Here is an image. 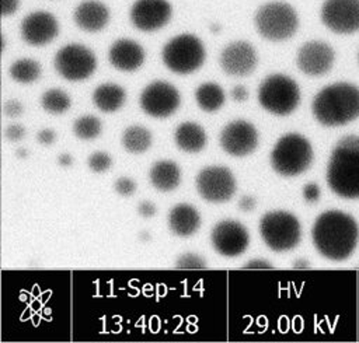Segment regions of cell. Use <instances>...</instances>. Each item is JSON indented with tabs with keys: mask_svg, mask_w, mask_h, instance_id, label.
<instances>
[{
	"mask_svg": "<svg viewBox=\"0 0 359 343\" xmlns=\"http://www.w3.org/2000/svg\"><path fill=\"white\" fill-rule=\"evenodd\" d=\"M258 102L268 112L286 116L292 113L300 102L299 85L286 74H269L259 84Z\"/></svg>",
	"mask_w": 359,
	"mask_h": 343,
	"instance_id": "7",
	"label": "cell"
},
{
	"mask_svg": "<svg viewBox=\"0 0 359 343\" xmlns=\"http://www.w3.org/2000/svg\"><path fill=\"white\" fill-rule=\"evenodd\" d=\"M177 269H206V262L203 258L195 253H184L177 259Z\"/></svg>",
	"mask_w": 359,
	"mask_h": 343,
	"instance_id": "31",
	"label": "cell"
},
{
	"mask_svg": "<svg viewBox=\"0 0 359 343\" xmlns=\"http://www.w3.org/2000/svg\"><path fill=\"white\" fill-rule=\"evenodd\" d=\"M146 57L143 46L128 38H121L115 41L108 50V60L116 70L121 71H135L137 70Z\"/></svg>",
	"mask_w": 359,
	"mask_h": 343,
	"instance_id": "19",
	"label": "cell"
},
{
	"mask_svg": "<svg viewBox=\"0 0 359 343\" xmlns=\"http://www.w3.org/2000/svg\"><path fill=\"white\" fill-rule=\"evenodd\" d=\"M210 239L217 253L234 258L247 249L250 234L241 223L236 220H222L213 227Z\"/></svg>",
	"mask_w": 359,
	"mask_h": 343,
	"instance_id": "14",
	"label": "cell"
},
{
	"mask_svg": "<svg viewBox=\"0 0 359 343\" xmlns=\"http://www.w3.org/2000/svg\"><path fill=\"white\" fill-rule=\"evenodd\" d=\"M125 90L114 83L100 84L93 92V102L102 112H115L125 104Z\"/></svg>",
	"mask_w": 359,
	"mask_h": 343,
	"instance_id": "24",
	"label": "cell"
},
{
	"mask_svg": "<svg viewBox=\"0 0 359 343\" xmlns=\"http://www.w3.org/2000/svg\"><path fill=\"white\" fill-rule=\"evenodd\" d=\"M220 146L230 155H247L258 146V132L247 120H233L223 127L220 133Z\"/></svg>",
	"mask_w": 359,
	"mask_h": 343,
	"instance_id": "17",
	"label": "cell"
},
{
	"mask_svg": "<svg viewBox=\"0 0 359 343\" xmlns=\"http://www.w3.org/2000/svg\"><path fill=\"white\" fill-rule=\"evenodd\" d=\"M114 189L116 193H119L121 196H130L135 193L136 190V182L130 178L126 176H121L115 181L114 183Z\"/></svg>",
	"mask_w": 359,
	"mask_h": 343,
	"instance_id": "32",
	"label": "cell"
},
{
	"mask_svg": "<svg viewBox=\"0 0 359 343\" xmlns=\"http://www.w3.org/2000/svg\"><path fill=\"white\" fill-rule=\"evenodd\" d=\"M17 155L25 158V157H27V150H25V148H18V150H17Z\"/></svg>",
	"mask_w": 359,
	"mask_h": 343,
	"instance_id": "45",
	"label": "cell"
},
{
	"mask_svg": "<svg viewBox=\"0 0 359 343\" xmlns=\"http://www.w3.org/2000/svg\"><path fill=\"white\" fill-rule=\"evenodd\" d=\"M272 267L273 266L264 259H252L243 266V269H272Z\"/></svg>",
	"mask_w": 359,
	"mask_h": 343,
	"instance_id": "39",
	"label": "cell"
},
{
	"mask_svg": "<svg viewBox=\"0 0 359 343\" xmlns=\"http://www.w3.org/2000/svg\"><path fill=\"white\" fill-rule=\"evenodd\" d=\"M201 225V216L196 209L187 203H180L168 213V227L178 237L192 235Z\"/></svg>",
	"mask_w": 359,
	"mask_h": 343,
	"instance_id": "21",
	"label": "cell"
},
{
	"mask_svg": "<svg viewBox=\"0 0 359 343\" xmlns=\"http://www.w3.org/2000/svg\"><path fill=\"white\" fill-rule=\"evenodd\" d=\"M157 211V207L151 203V202H147V200H143L139 203L137 206V213L143 217H153Z\"/></svg>",
	"mask_w": 359,
	"mask_h": 343,
	"instance_id": "37",
	"label": "cell"
},
{
	"mask_svg": "<svg viewBox=\"0 0 359 343\" xmlns=\"http://www.w3.org/2000/svg\"><path fill=\"white\" fill-rule=\"evenodd\" d=\"M220 29H222V25H220V24H217V22H213V24H210V31H212L213 34H217V32H220Z\"/></svg>",
	"mask_w": 359,
	"mask_h": 343,
	"instance_id": "43",
	"label": "cell"
},
{
	"mask_svg": "<svg viewBox=\"0 0 359 343\" xmlns=\"http://www.w3.org/2000/svg\"><path fill=\"white\" fill-rule=\"evenodd\" d=\"M311 144L299 133L282 136L271 153L272 168L283 176H296L304 172L311 165Z\"/></svg>",
	"mask_w": 359,
	"mask_h": 343,
	"instance_id": "5",
	"label": "cell"
},
{
	"mask_svg": "<svg viewBox=\"0 0 359 343\" xmlns=\"http://www.w3.org/2000/svg\"><path fill=\"white\" fill-rule=\"evenodd\" d=\"M139 238H140L142 241H149V239H150V235H149L147 231H142L140 235H139Z\"/></svg>",
	"mask_w": 359,
	"mask_h": 343,
	"instance_id": "44",
	"label": "cell"
},
{
	"mask_svg": "<svg viewBox=\"0 0 359 343\" xmlns=\"http://www.w3.org/2000/svg\"><path fill=\"white\" fill-rule=\"evenodd\" d=\"M102 130L101 120L93 115H84L74 120L73 132L81 140H93Z\"/></svg>",
	"mask_w": 359,
	"mask_h": 343,
	"instance_id": "29",
	"label": "cell"
},
{
	"mask_svg": "<svg viewBox=\"0 0 359 343\" xmlns=\"http://www.w3.org/2000/svg\"><path fill=\"white\" fill-rule=\"evenodd\" d=\"M199 195L213 203L227 202L236 192V179L229 168L220 165L205 167L196 176Z\"/></svg>",
	"mask_w": 359,
	"mask_h": 343,
	"instance_id": "11",
	"label": "cell"
},
{
	"mask_svg": "<svg viewBox=\"0 0 359 343\" xmlns=\"http://www.w3.org/2000/svg\"><path fill=\"white\" fill-rule=\"evenodd\" d=\"M22 39L31 46H43L52 42L59 34L57 18L45 10L27 14L20 25Z\"/></svg>",
	"mask_w": 359,
	"mask_h": 343,
	"instance_id": "15",
	"label": "cell"
},
{
	"mask_svg": "<svg viewBox=\"0 0 359 343\" xmlns=\"http://www.w3.org/2000/svg\"><path fill=\"white\" fill-rule=\"evenodd\" d=\"M257 32L272 42H282L292 38L299 28L296 10L285 1L272 0L261 4L254 14Z\"/></svg>",
	"mask_w": 359,
	"mask_h": 343,
	"instance_id": "4",
	"label": "cell"
},
{
	"mask_svg": "<svg viewBox=\"0 0 359 343\" xmlns=\"http://www.w3.org/2000/svg\"><path fill=\"white\" fill-rule=\"evenodd\" d=\"M334 49L323 41H309L297 52L296 63L302 73L317 77L325 74L334 64Z\"/></svg>",
	"mask_w": 359,
	"mask_h": 343,
	"instance_id": "18",
	"label": "cell"
},
{
	"mask_svg": "<svg viewBox=\"0 0 359 343\" xmlns=\"http://www.w3.org/2000/svg\"><path fill=\"white\" fill-rule=\"evenodd\" d=\"M111 165H112V158L104 151H97V153L91 154L88 158L90 169L97 174L107 171Z\"/></svg>",
	"mask_w": 359,
	"mask_h": 343,
	"instance_id": "30",
	"label": "cell"
},
{
	"mask_svg": "<svg viewBox=\"0 0 359 343\" xmlns=\"http://www.w3.org/2000/svg\"><path fill=\"white\" fill-rule=\"evenodd\" d=\"M203 42L194 34H180L171 38L161 50L164 66L177 74H191L205 62Z\"/></svg>",
	"mask_w": 359,
	"mask_h": 343,
	"instance_id": "6",
	"label": "cell"
},
{
	"mask_svg": "<svg viewBox=\"0 0 359 343\" xmlns=\"http://www.w3.org/2000/svg\"><path fill=\"white\" fill-rule=\"evenodd\" d=\"M8 74L14 81H17L20 84H31L39 78L41 64L34 59L22 57V59L15 60L10 66Z\"/></svg>",
	"mask_w": 359,
	"mask_h": 343,
	"instance_id": "27",
	"label": "cell"
},
{
	"mask_svg": "<svg viewBox=\"0 0 359 343\" xmlns=\"http://www.w3.org/2000/svg\"><path fill=\"white\" fill-rule=\"evenodd\" d=\"M311 238L317 251L327 259L344 260L356 248L359 228L355 218L341 210H327L314 221Z\"/></svg>",
	"mask_w": 359,
	"mask_h": 343,
	"instance_id": "1",
	"label": "cell"
},
{
	"mask_svg": "<svg viewBox=\"0 0 359 343\" xmlns=\"http://www.w3.org/2000/svg\"><path fill=\"white\" fill-rule=\"evenodd\" d=\"M177 146L187 153H198L206 144V133L195 122H184L175 129L174 134Z\"/></svg>",
	"mask_w": 359,
	"mask_h": 343,
	"instance_id": "23",
	"label": "cell"
},
{
	"mask_svg": "<svg viewBox=\"0 0 359 343\" xmlns=\"http://www.w3.org/2000/svg\"><path fill=\"white\" fill-rule=\"evenodd\" d=\"M259 234L264 242L275 252L293 249L302 237L299 220L289 211H268L259 221Z\"/></svg>",
	"mask_w": 359,
	"mask_h": 343,
	"instance_id": "8",
	"label": "cell"
},
{
	"mask_svg": "<svg viewBox=\"0 0 359 343\" xmlns=\"http://www.w3.org/2000/svg\"><path fill=\"white\" fill-rule=\"evenodd\" d=\"M56 139V133L52 130V129H42L38 132L36 134V140L39 144H43V146H49L55 141Z\"/></svg>",
	"mask_w": 359,
	"mask_h": 343,
	"instance_id": "36",
	"label": "cell"
},
{
	"mask_svg": "<svg viewBox=\"0 0 359 343\" xmlns=\"http://www.w3.org/2000/svg\"><path fill=\"white\" fill-rule=\"evenodd\" d=\"M20 8V0H1V15H14Z\"/></svg>",
	"mask_w": 359,
	"mask_h": 343,
	"instance_id": "35",
	"label": "cell"
},
{
	"mask_svg": "<svg viewBox=\"0 0 359 343\" xmlns=\"http://www.w3.org/2000/svg\"><path fill=\"white\" fill-rule=\"evenodd\" d=\"M150 182L151 185L161 192H170L180 185L181 181V171L178 165L172 161L164 160L156 162L150 168Z\"/></svg>",
	"mask_w": 359,
	"mask_h": 343,
	"instance_id": "22",
	"label": "cell"
},
{
	"mask_svg": "<svg viewBox=\"0 0 359 343\" xmlns=\"http://www.w3.org/2000/svg\"><path fill=\"white\" fill-rule=\"evenodd\" d=\"M140 108L153 118H167L172 115L180 104V91L170 83L157 80L146 85L140 94Z\"/></svg>",
	"mask_w": 359,
	"mask_h": 343,
	"instance_id": "10",
	"label": "cell"
},
{
	"mask_svg": "<svg viewBox=\"0 0 359 343\" xmlns=\"http://www.w3.org/2000/svg\"><path fill=\"white\" fill-rule=\"evenodd\" d=\"M4 134L10 141H18L25 136V129H24V126H21L18 123H14V125H10L6 129Z\"/></svg>",
	"mask_w": 359,
	"mask_h": 343,
	"instance_id": "33",
	"label": "cell"
},
{
	"mask_svg": "<svg viewBox=\"0 0 359 343\" xmlns=\"http://www.w3.org/2000/svg\"><path fill=\"white\" fill-rule=\"evenodd\" d=\"M303 195H304L306 200H309V202H314V200H317V197H318V189H317V185H314V183L307 185V186L304 188V190H303Z\"/></svg>",
	"mask_w": 359,
	"mask_h": 343,
	"instance_id": "41",
	"label": "cell"
},
{
	"mask_svg": "<svg viewBox=\"0 0 359 343\" xmlns=\"http://www.w3.org/2000/svg\"><path fill=\"white\" fill-rule=\"evenodd\" d=\"M316 119L324 126H341L359 116V88L335 83L317 92L311 104Z\"/></svg>",
	"mask_w": 359,
	"mask_h": 343,
	"instance_id": "3",
	"label": "cell"
},
{
	"mask_svg": "<svg viewBox=\"0 0 359 343\" xmlns=\"http://www.w3.org/2000/svg\"><path fill=\"white\" fill-rule=\"evenodd\" d=\"M4 113L7 116H11V118H17L20 116L22 112H24V106L15 101V99H8L6 104H4Z\"/></svg>",
	"mask_w": 359,
	"mask_h": 343,
	"instance_id": "34",
	"label": "cell"
},
{
	"mask_svg": "<svg viewBox=\"0 0 359 343\" xmlns=\"http://www.w3.org/2000/svg\"><path fill=\"white\" fill-rule=\"evenodd\" d=\"M41 105L49 113H63L70 108L72 99L63 90L49 88L42 94Z\"/></svg>",
	"mask_w": 359,
	"mask_h": 343,
	"instance_id": "28",
	"label": "cell"
},
{
	"mask_svg": "<svg viewBox=\"0 0 359 343\" xmlns=\"http://www.w3.org/2000/svg\"><path fill=\"white\" fill-rule=\"evenodd\" d=\"M122 144L126 151L132 154H140L150 147L151 133L149 129L139 125L129 126L122 134Z\"/></svg>",
	"mask_w": 359,
	"mask_h": 343,
	"instance_id": "26",
	"label": "cell"
},
{
	"mask_svg": "<svg viewBox=\"0 0 359 343\" xmlns=\"http://www.w3.org/2000/svg\"><path fill=\"white\" fill-rule=\"evenodd\" d=\"M327 182L331 190L345 199H359V136L342 137L331 153Z\"/></svg>",
	"mask_w": 359,
	"mask_h": 343,
	"instance_id": "2",
	"label": "cell"
},
{
	"mask_svg": "<svg viewBox=\"0 0 359 343\" xmlns=\"http://www.w3.org/2000/svg\"><path fill=\"white\" fill-rule=\"evenodd\" d=\"M219 63L226 74L244 77L251 74L257 67V50L247 41H233L220 52Z\"/></svg>",
	"mask_w": 359,
	"mask_h": 343,
	"instance_id": "16",
	"label": "cell"
},
{
	"mask_svg": "<svg viewBox=\"0 0 359 343\" xmlns=\"http://www.w3.org/2000/svg\"><path fill=\"white\" fill-rule=\"evenodd\" d=\"M320 14L332 32L353 34L359 29V0H325Z\"/></svg>",
	"mask_w": 359,
	"mask_h": 343,
	"instance_id": "13",
	"label": "cell"
},
{
	"mask_svg": "<svg viewBox=\"0 0 359 343\" xmlns=\"http://www.w3.org/2000/svg\"><path fill=\"white\" fill-rule=\"evenodd\" d=\"M195 99L202 111L215 112L223 106L226 95L219 84L208 81L198 85V88L195 90Z\"/></svg>",
	"mask_w": 359,
	"mask_h": 343,
	"instance_id": "25",
	"label": "cell"
},
{
	"mask_svg": "<svg viewBox=\"0 0 359 343\" xmlns=\"http://www.w3.org/2000/svg\"><path fill=\"white\" fill-rule=\"evenodd\" d=\"M109 8L100 0H81L73 11L74 24L86 32H98L109 22Z\"/></svg>",
	"mask_w": 359,
	"mask_h": 343,
	"instance_id": "20",
	"label": "cell"
},
{
	"mask_svg": "<svg viewBox=\"0 0 359 343\" xmlns=\"http://www.w3.org/2000/svg\"><path fill=\"white\" fill-rule=\"evenodd\" d=\"M172 17L168 0H135L129 8L132 25L143 32H154L165 27Z\"/></svg>",
	"mask_w": 359,
	"mask_h": 343,
	"instance_id": "12",
	"label": "cell"
},
{
	"mask_svg": "<svg viewBox=\"0 0 359 343\" xmlns=\"http://www.w3.org/2000/svg\"><path fill=\"white\" fill-rule=\"evenodd\" d=\"M257 204V200L252 197V196H243L240 200H238V207L240 210L243 211H251L254 210Z\"/></svg>",
	"mask_w": 359,
	"mask_h": 343,
	"instance_id": "40",
	"label": "cell"
},
{
	"mask_svg": "<svg viewBox=\"0 0 359 343\" xmlns=\"http://www.w3.org/2000/svg\"><path fill=\"white\" fill-rule=\"evenodd\" d=\"M72 162H73V158H72V155L67 154V153H63V154H60V155L57 157V164H59L60 167H70Z\"/></svg>",
	"mask_w": 359,
	"mask_h": 343,
	"instance_id": "42",
	"label": "cell"
},
{
	"mask_svg": "<svg viewBox=\"0 0 359 343\" xmlns=\"http://www.w3.org/2000/svg\"><path fill=\"white\" fill-rule=\"evenodd\" d=\"M231 97L237 102H243L248 98V90L244 85H236L231 90Z\"/></svg>",
	"mask_w": 359,
	"mask_h": 343,
	"instance_id": "38",
	"label": "cell"
},
{
	"mask_svg": "<svg viewBox=\"0 0 359 343\" xmlns=\"http://www.w3.org/2000/svg\"><path fill=\"white\" fill-rule=\"evenodd\" d=\"M53 64L65 80L81 81L95 71L97 59L90 48L81 43H67L56 52Z\"/></svg>",
	"mask_w": 359,
	"mask_h": 343,
	"instance_id": "9",
	"label": "cell"
}]
</instances>
